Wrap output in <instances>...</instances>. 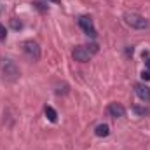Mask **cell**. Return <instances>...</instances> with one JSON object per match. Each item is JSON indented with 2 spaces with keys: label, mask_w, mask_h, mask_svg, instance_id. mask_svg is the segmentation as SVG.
Instances as JSON below:
<instances>
[{
  "label": "cell",
  "mask_w": 150,
  "mask_h": 150,
  "mask_svg": "<svg viewBox=\"0 0 150 150\" xmlns=\"http://www.w3.org/2000/svg\"><path fill=\"white\" fill-rule=\"evenodd\" d=\"M124 21L127 26L134 28V30H145L149 26V21L145 19V16L138 14V12H126L124 14Z\"/></svg>",
  "instance_id": "1"
},
{
  "label": "cell",
  "mask_w": 150,
  "mask_h": 150,
  "mask_svg": "<svg viewBox=\"0 0 150 150\" xmlns=\"http://www.w3.org/2000/svg\"><path fill=\"white\" fill-rule=\"evenodd\" d=\"M2 75H4V80H7V82H16V80L19 79V68L16 67L14 61L4 59V61H2Z\"/></svg>",
  "instance_id": "2"
},
{
  "label": "cell",
  "mask_w": 150,
  "mask_h": 150,
  "mask_svg": "<svg viewBox=\"0 0 150 150\" xmlns=\"http://www.w3.org/2000/svg\"><path fill=\"white\" fill-rule=\"evenodd\" d=\"M23 52L30 61H38L40 59V45L35 40H26L23 42Z\"/></svg>",
  "instance_id": "3"
},
{
  "label": "cell",
  "mask_w": 150,
  "mask_h": 150,
  "mask_svg": "<svg viewBox=\"0 0 150 150\" xmlns=\"http://www.w3.org/2000/svg\"><path fill=\"white\" fill-rule=\"evenodd\" d=\"M79 26L84 30V33L86 35H89L91 38H96V28H94V23H93V19L89 18V16H80L79 18Z\"/></svg>",
  "instance_id": "4"
},
{
  "label": "cell",
  "mask_w": 150,
  "mask_h": 150,
  "mask_svg": "<svg viewBox=\"0 0 150 150\" xmlns=\"http://www.w3.org/2000/svg\"><path fill=\"white\" fill-rule=\"evenodd\" d=\"M72 56H74L75 61H79V63H87L91 59L93 52L87 49V45H77L74 49V52H72Z\"/></svg>",
  "instance_id": "5"
},
{
  "label": "cell",
  "mask_w": 150,
  "mask_h": 150,
  "mask_svg": "<svg viewBox=\"0 0 150 150\" xmlns=\"http://www.w3.org/2000/svg\"><path fill=\"white\" fill-rule=\"evenodd\" d=\"M134 93H136V96H138L142 101H145V103L150 101V87L149 86L138 82V84H134Z\"/></svg>",
  "instance_id": "6"
},
{
  "label": "cell",
  "mask_w": 150,
  "mask_h": 150,
  "mask_svg": "<svg viewBox=\"0 0 150 150\" xmlns=\"http://www.w3.org/2000/svg\"><path fill=\"white\" fill-rule=\"evenodd\" d=\"M107 112H108V115L113 117V119H122V117L126 115V108H124L120 103H110L108 108H107Z\"/></svg>",
  "instance_id": "7"
},
{
  "label": "cell",
  "mask_w": 150,
  "mask_h": 150,
  "mask_svg": "<svg viewBox=\"0 0 150 150\" xmlns=\"http://www.w3.org/2000/svg\"><path fill=\"white\" fill-rule=\"evenodd\" d=\"M147 58V61H145V65H147V68L142 72V79L143 80H150V52L149 51H143V59Z\"/></svg>",
  "instance_id": "8"
},
{
  "label": "cell",
  "mask_w": 150,
  "mask_h": 150,
  "mask_svg": "<svg viewBox=\"0 0 150 150\" xmlns=\"http://www.w3.org/2000/svg\"><path fill=\"white\" fill-rule=\"evenodd\" d=\"M108 133H110V127H108L107 124H98V126H96V129H94V134H96V136H100V138L108 136Z\"/></svg>",
  "instance_id": "9"
},
{
  "label": "cell",
  "mask_w": 150,
  "mask_h": 150,
  "mask_svg": "<svg viewBox=\"0 0 150 150\" xmlns=\"http://www.w3.org/2000/svg\"><path fill=\"white\" fill-rule=\"evenodd\" d=\"M44 112H45V117H47L51 122H56V120H58V113H56V110H54L52 107H45Z\"/></svg>",
  "instance_id": "10"
},
{
  "label": "cell",
  "mask_w": 150,
  "mask_h": 150,
  "mask_svg": "<svg viewBox=\"0 0 150 150\" xmlns=\"http://www.w3.org/2000/svg\"><path fill=\"white\" fill-rule=\"evenodd\" d=\"M133 112L136 113V115H142V117H143V115H147V113H149V108H145V107H138V105H134V107H133Z\"/></svg>",
  "instance_id": "11"
},
{
  "label": "cell",
  "mask_w": 150,
  "mask_h": 150,
  "mask_svg": "<svg viewBox=\"0 0 150 150\" xmlns=\"http://www.w3.org/2000/svg\"><path fill=\"white\" fill-rule=\"evenodd\" d=\"M11 25H12V28H14V30H21V28H23V23H21V21H18V18L11 19Z\"/></svg>",
  "instance_id": "12"
},
{
  "label": "cell",
  "mask_w": 150,
  "mask_h": 150,
  "mask_svg": "<svg viewBox=\"0 0 150 150\" xmlns=\"http://www.w3.org/2000/svg\"><path fill=\"white\" fill-rule=\"evenodd\" d=\"M5 37H7V30H5V26L0 23V40H5Z\"/></svg>",
  "instance_id": "13"
},
{
  "label": "cell",
  "mask_w": 150,
  "mask_h": 150,
  "mask_svg": "<svg viewBox=\"0 0 150 150\" xmlns=\"http://www.w3.org/2000/svg\"><path fill=\"white\" fill-rule=\"evenodd\" d=\"M33 5L37 7L38 11H42V12H45V11H47V7H44V4H40V2H33Z\"/></svg>",
  "instance_id": "14"
},
{
  "label": "cell",
  "mask_w": 150,
  "mask_h": 150,
  "mask_svg": "<svg viewBox=\"0 0 150 150\" xmlns=\"http://www.w3.org/2000/svg\"><path fill=\"white\" fill-rule=\"evenodd\" d=\"M49 2H56V4H58V2H59V0H49Z\"/></svg>",
  "instance_id": "15"
}]
</instances>
